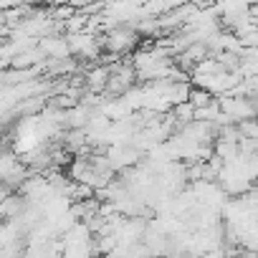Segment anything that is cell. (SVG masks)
Returning a JSON list of instances; mask_svg holds the SVG:
<instances>
[{
  "label": "cell",
  "instance_id": "6da1fadb",
  "mask_svg": "<svg viewBox=\"0 0 258 258\" xmlns=\"http://www.w3.org/2000/svg\"><path fill=\"white\" fill-rule=\"evenodd\" d=\"M101 41H104V48H106V51H111L114 56H121V53H126L129 48H135V43H137V31L126 28V26H116V28H111Z\"/></svg>",
  "mask_w": 258,
  "mask_h": 258
},
{
  "label": "cell",
  "instance_id": "7a4b0ae2",
  "mask_svg": "<svg viewBox=\"0 0 258 258\" xmlns=\"http://www.w3.org/2000/svg\"><path fill=\"white\" fill-rule=\"evenodd\" d=\"M38 48L46 53L48 61H63L71 56V48H69V41L61 38V36H46V38H38Z\"/></svg>",
  "mask_w": 258,
  "mask_h": 258
},
{
  "label": "cell",
  "instance_id": "3957f363",
  "mask_svg": "<svg viewBox=\"0 0 258 258\" xmlns=\"http://www.w3.org/2000/svg\"><path fill=\"white\" fill-rule=\"evenodd\" d=\"M213 101H215V96H213L210 91L192 86V91H190V104H192L195 109H205V106H210Z\"/></svg>",
  "mask_w": 258,
  "mask_h": 258
},
{
  "label": "cell",
  "instance_id": "277c9868",
  "mask_svg": "<svg viewBox=\"0 0 258 258\" xmlns=\"http://www.w3.org/2000/svg\"><path fill=\"white\" fill-rule=\"evenodd\" d=\"M165 258H180V255H165Z\"/></svg>",
  "mask_w": 258,
  "mask_h": 258
}]
</instances>
